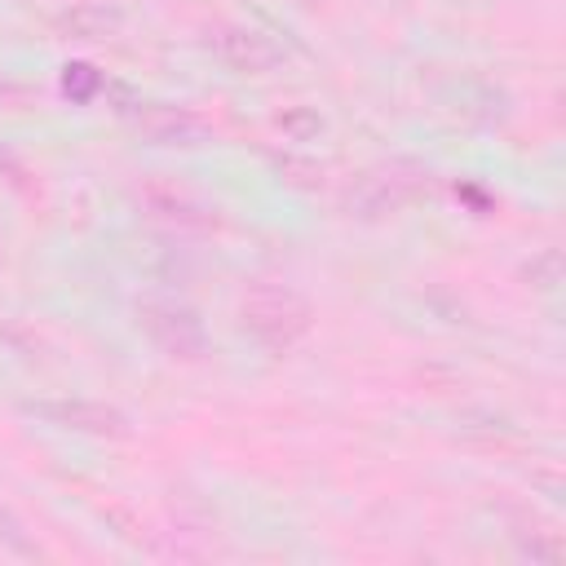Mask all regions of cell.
<instances>
[{"instance_id": "obj_1", "label": "cell", "mask_w": 566, "mask_h": 566, "mask_svg": "<svg viewBox=\"0 0 566 566\" xmlns=\"http://www.w3.org/2000/svg\"><path fill=\"white\" fill-rule=\"evenodd\" d=\"M243 327L270 345V349H287L296 336H305L310 327V305L287 292V287H256L248 301H243Z\"/></svg>"}, {"instance_id": "obj_2", "label": "cell", "mask_w": 566, "mask_h": 566, "mask_svg": "<svg viewBox=\"0 0 566 566\" xmlns=\"http://www.w3.org/2000/svg\"><path fill=\"white\" fill-rule=\"evenodd\" d=\"M142 323H146V332H150L172 358H190V354H199V345H203L199 323H195L186 310H177V305H146V310H142Z\"/></svg>"}, {"instance_id": "obj_3", "label": "cell", "mask_w": 566, "mask_h": 566, "mask_svg": "<svg viewBox=\"0 0 566 566\" xmlns=\"http://www.w3.org/2000/svg\"><path fill=\"white\" fill-rule=\"evenodd\" d=\"M212 49L226 66L234 71H270L279 62V49L261 35V31H243V27H230V31H217L212 35Z\"/></svg>"}, {"instance_id": "obj_4", "label": "cell", "mask_w": 566, "mask_h": 566, "mask_svg": "<svg viewBox=\"0 0 566 566\" xmlns=\"http://www.w3.org/2000/svg\"><path fill=\"white\" fill-rule=\"evenodd\" d=\"M35 416H44V420H53V424H62V429H84V433H124V416L119 411H111V407H102V402H35L31 407Z\"/></svg>"}, {"instance_id": "obj_5", "label": "cell", "mask_w": 566, "mask_h": 566, "mask_svg": "<svg viewBox=\"0 0 566 566\" xmlns=\"http://www.w3.org/2000/svg\"><path fill=\"white\" fill-rule=\"evenodd\" d=\"M146 137L159 142V146H186L199 137V124L186 115V111H172V106H155L146 119H142Z\"/></svg>"}]
</instances>
